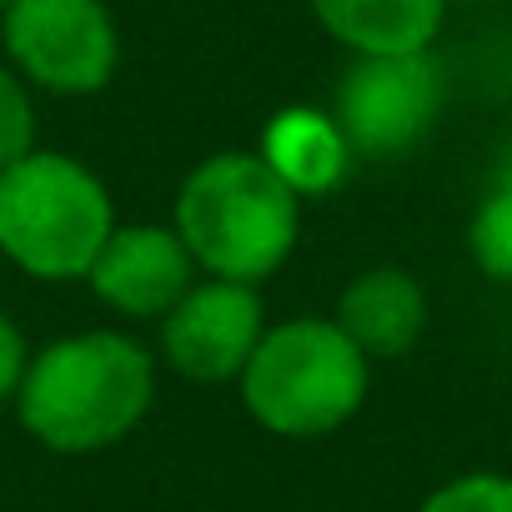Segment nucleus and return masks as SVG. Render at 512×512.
<instances>
[{
	"instance_id": "7",
	"label": "nucleus",
	"mask_w": 512,
	"mask_h": 512,
	"mask_svg": "<svg viewBox=\"0 0 512 512\" xmlns=\"http://www.w3.org/2000/svg\"><path fill=\"white\" fill-rule=\"evenodd\" d=\"M262 327V297L246 282H201L161 317L166 362L191 382H231L246 372Z\"/></svg>"
},
{
	"instance_id": "13",
	"label": "nucleus",
	"mask_w": 512,
	"mask_h": 512,
	"mask_svg": "<svg viewBox=\"0 0 512 512\" xmlns=\"http://www.w3.org/2000/svg\"><path fill=\"white\" fill-rule=\"evenodd\" d=\"M417 512H512V477H502V472L452 477Z\"/></svg>"
},
{
	"instance_id": "10",
	"label": "nucleus",
	"mask_w": 512,
	"mask_h": 512,
	"mask_svg": "<svg viewBox=\"0 0 512 512\" xmlns=\"http://www.w3.org/2000/svg\"><path fill=\"white\" fill-rule=\"evenodd\" d=\"M256 156L297 196H327L332 186H342V176L352 166V141L342 136L337 116L312 111V106H287L282 116L267 121Z\"/></svg>"
},
{
	"instance_id": "8",
	"label": "nucleus",
	"mask_w": 512,
	"mask_h": 512,
	"mask_svg": "<svg viewBox=\"0 0 512 512\" xmlns=\"http://www.w3.org/2000/svg\"><path fill=\"white\" fill-rule=\"evenodd\" d=\"M196 256L176 236V226H116L91 262V292L121 317H166L191 292Z\"/></svg>"
},
{
	"instance_id": "12",
	"label": "nucleus",
	"mask_w": 512,
	"mask_h": 512,
	"mask_svg": "<svg viewBox=\"0 0 512 512\" xmlns=\"http://www.w3.org/2000/svg\"><path fill=\"white\" fill-rule=\"evenodd\" d=\"M467 246H472L477 267H482L492 282H507V287H512V186L497 181V191H487V201H482L477 216H472Z\"/></svg>"
},
{
	"instance_id": "16",
	"label": "nucleus",
	"mask_w": 512,
	"mask_h": 512,
	"mask_svg": "<svg viewBox=\"0 0 512 512\" xmlns=\"http://www.w3.org/2000/svg\"><path fill=\"white\" fill-rule=\"evenodd\" d=\"M502 186H512V151H507V161H502Z\"/></svg>"
},
{
	"instance_id": "1",
	"label": "nucleus",
	"mask_w": 512,
	"mask_h": 512,
	"mask_svg": "<svg viewBox=\"0 0 512 512\" xmlns=\"http://www.w3.org/2000/svg\"><path fill=\"white\" fill-rule=\"evenodd\" d=\"M156 397L151 352L126 332H76L41 347L16 392L21 422L51 452L121 442Z\"/></svg>"
},
{
	"instance_id": "5",
	"label": "nucleus",
	"mask_w": 512,
	"mask_h": 512,
	"mask_svg": "<svg viewBox=\"0 0 512 512\" xmlns=\"http://www.w3.org/2000/svg\"><path fill=\"white\" fill-rule=\"evenodd\" d=\"M6 51L36 86L91 96L111 81L121 41L101 0H16L6 11Z\"/></svg>"
},
{
	"instance_id": "2",
	"label": "nucleus",
	"mask_w": 512,
	"mask_h": 512,
	"mask_svg": "<svg viewBox=\"0 0 512 512\" xmlns=\"http://www.w3.org/2000/svg\"><path fill=\"white\" fill-rule=\"evenodd\" d=\"M297 226L302 196L256 151H221L201 161L176 196V236L196 267L221 282L256 287L272 277L297 246Z\"/></svg>"
},
{
	"instance_id": "9",
	"label": "nucleus",
	"mask_w": 512,
	"mask_h": 512,
	"mask_svg": "<svg viewBox=\"0 0 512 512\" xmlns=\"http://www.w3.org/2000/svg\"><path fill=\"white\" fill-rule=\"evenodd\" d=\"M332 322L367 357H402L427 327V292L402 267H372L342 292Z\"/></svg>"
},
{
	"instance_id": "3",
	"label": "nucleus",
	"mask_w": 512,
	"mask_h": 512,
	"mask_svg": "<svg viewBox=\"0 0 512 512\" xmlns=\"http://www.w3.org/2000/svg\"><path fill=\"white\" fill-rule=\"evenodd\" d=\"M116 231L111 191L61 151H31L0 171V256L36 282H76Z\"/></svg>"
},
{
	"instance_id": "17",
	"label": "nucleus",
	"mask_w": 512,
	"mask_h": 512,
	"mask_svg": "<svg viewBox=\"0 0 512 512\" xmlns=\"http://www.w3.org/2000/svg\"><path fill=\"white\" fill-rule=\"evenodd\" d=\"M11 6H16V0H0V11H11Z\"/></svg>"
},
{
	"instance_id": "15",
	"label": "nucleus",
	"mask_w": 512,
	"mask_h": 512,
	"mask_svg": "<svg viewBox=\"0 0 512 512\" xmlns=\"http://www.w3.org/2000/svg\"><path fill=\"white\" fill-rule=\"evenodd\" d=\"M26 367H31V347L21 337V327L0 312V402L16 397L21 382H26Z\"/></svg>"
},
{
	"instance_id": "4",
	"label": "nucleus",
	"mask_w": 512,
	"mask_h": 512,
	"mask_svg": "<svg viewBox=\"0 0 512 512\" xmlns=\"http://www.w3.org/2000/svg\"><path fill=\"white\" fill-rule=\"evenodd\" d=\"M367 397V352L322 317H297L256 342L241 372L246 412L277 437H322Z\"/></svg>"
},
{
	"instance_id": "14",
	"label": "nucleus",
	"mask_w": 512,
	"mask_h": 512,
	"mask_svg": "<svg viewBox=\"0 0 512 512\" xmlns=\"http://www.w3.org/2000/svg\"><path fill=\"white\" fill-rule=\"evenodd\" d=\"M36 151V106L16 71L0 66V171H11Z\"/></svg>"
},
{
	"instance_id": "11",
	"label": "nucleus",
	"mask_w": 512,
	"mask_h": 512,
	"mask_svg": "<svg viewBox=\"0 0 512 512\" xmlns=\"http://www.w3.org/2000/svg\"><path fill=\"white\" fill-rule=\"evenodd\" d=\"M317 21L357 56L427 51L447 0H312Z\"/></svg>"
},
{
	"instance_id": "6",
	"label": "nucleus",
	"mask_w": 512,
	"mask_h": 512,
	"mask_svg": "<svg viewBox=\"0 0 512 512\" xmlns=\"http://www.w3.org/2000/svg\"><path fill=\"white\" fill-rule=\"evenodd\" d=\"M442 111V71L427 51L407 56H357L337 81V126L362 156L412 151Z\"/></svg>"
}]
</instances>
